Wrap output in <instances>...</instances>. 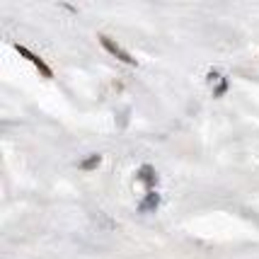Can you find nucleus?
Segmentation results:
<instances>
[{"label":"nucleus","instance_id":"5","mask_svg":"<svg viewBox=\"0 0 259 259\" xmlns=\"http://www.w3.org/2000/svg\"><path fill=\"white\" fill-rule=\"evenodd\" d=\"M100 162H102V155H90L88 160H82V162H80V169H95Z\"/></svg>","mask_w":259,"mask_h":259},{"label":"nucleus","instance_id":"3","mask_svg":"<svg viewBox=\"0 0 259 259\" xmlns=\"http://www.w3.org/2000/svg\"><path fill=\"white\" fill-rule=\"evenodd\" d=\"M138 180H141L148 187V189H150V187L158 182V175H155V169L150 167V165H143V167L138 169Z\"/></svg>","mask_w":259,"mask_h":259},{"label":"nucleus","instance_id":"2","mask_svg":"<svg viewBox=\"0 0 259 259\" xmlns=\"http://www.w3.org/2000/svg\"><path fill=\"white\" fill-rule=\"evenodd\" d=\"M17 51H20V56H24L27 58V61H32L34 66L39 68V70H41V75H44V78H54V73H51V68L46 66L44 61H41V58L36 56V54H32V51H29V49H27V46H20L17 44Z\"/></svg>","mask_w":259,"mask_h":259},{"label":"nucleus","instance_id":"4","mask_svg":"<svg viewBox=\"0 0 259 259\" xmlns=\"http://www.w3.org/2000/svg\"><path fill=\"white\" fill-rule=\"evenodd\" d=\"M158 203H160V196L158 194H148V199L146 201H141V206H138V208H141V211H143V213H148V211H153V208H158Z\"/></svg>","mask_w":259,"mask_h":259},{"label":"nucleus","instance_id":"1","mask_svg":"<svg viewBox=\"0 0 259 259\" xmlns=\"http://www.w3.org/2000/svg\"><path fill=\"white\" fill-rule=\"evenodd\" d=\"M100 44L104 46V49H107V51H109V54H112L114 58L124 61V63H128V66H136V58L131 56V54H128L126 49H121V46L116 44V41H112V39H109L107 34H100Z\"/></svg>","mask_w":259,"mask_h":259}]
</instances>
